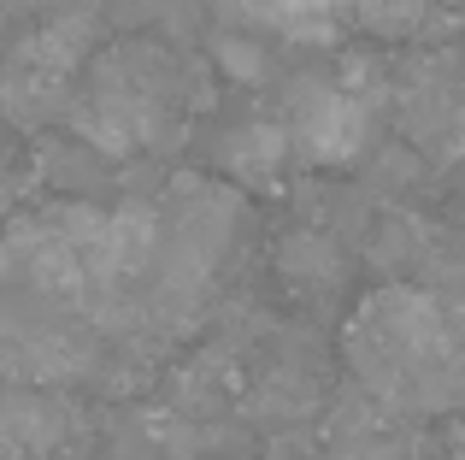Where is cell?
I'll list each match as a JSON object with an SVG mask.
<instances>
[{
    "label": "cell",
    "mask_w": 465,
    "mask_h": 460,
    "mask_svg": "<svg viewBox=\"0 0 465 460\" xmlns=\"http://www.w3.org/2000/svg\"><path fill=\"white\" fill-rule=\"evenodd\" d=\"M295 136L318 160H348L365 136V106L336 83H307L295 101Z\"/></svg>",
    "instance_id": "obj_1"
},
{
    "label": "cell",
    "mask_w": 465,
    "mask_h": 460,
    "mask_svg": "<svg viewBox=\"0 0 465 460\" xmlns=\"http://www.w3.org/2000/svg\"><path fill=\"white\" fill-rule=\"evenodd\" d=\"M353 12H360L371 30H383V35H407L412 24H419L424 0H353Z\"/></svg>",
    "instance_id": "obj_2"
}]
</instances>
